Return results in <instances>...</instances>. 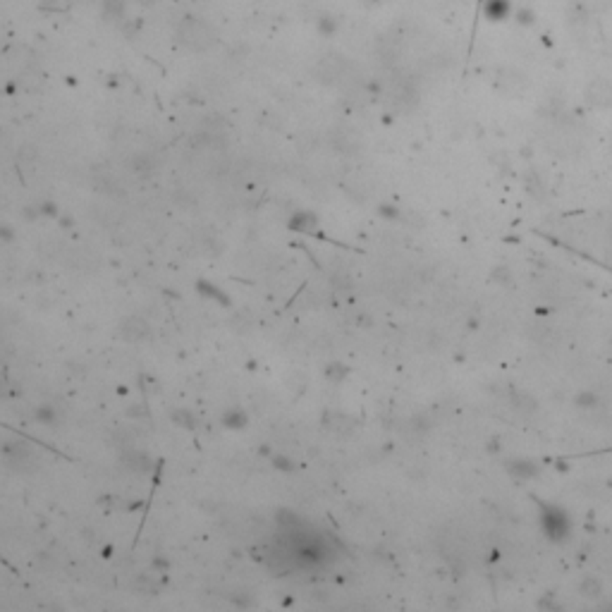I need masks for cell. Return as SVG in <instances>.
Masks as SVG:
<instances>
[{"label":"cell","mask_w":612,"mask_h":612,"mask_svg":"<svg viewBox=\"0 0 612 612\" xmlns=\"http://www.w3.org/2000/svg\"><path fill=\"white\" fill-rule=\"evenodd\" d=\"M586 99H589V103L596 105V108H605V105L612 103V84L610 81H605V79L594 81Z\"/></svg>","instance_id":"6da1fadb"}]
</instances>
